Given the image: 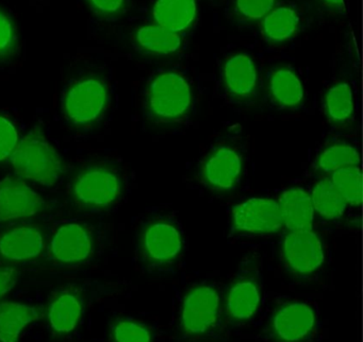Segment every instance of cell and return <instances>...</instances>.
I'll use <instances>...</instances> for the list:
<instances>
[{"mask_svg": "<svg viewBox=\"0 0 363 342\" xmlns=\"http://www.w3.org/2000/svg\"><path fill=\"white\" fill-rule=\"evenodd\" d=\"M92 12L105 19L116 18L126 11L127 0H86Z\"/></svg>", "mask_w": 363, "mask_h": 342, "instance_id": "cell-31", "label": "cell"}, {"mask_svg": "<svg viewBox=\"0 0 363 342\" xmlns=\"http://www.w3.org/2000/svg\"><path fill=\"white\" fill-rule=\"evenodd\" d=\"M298 23V16L294 11L280 6L271 11L263 19V36L267 42H286L296 33Z\"/></svg>", "mask_w": 363, "mask_h": 342, "instance_id": "cell-23", "label": "cell"}, {"mask_svg": "<svg viewBox=\"0 0 363 342\" xmlns=\"http://www.w3.org/2000/svg\"><path fill=\"white\" fill-rule=\"evenodd\" d=\"M233 227L248 234H274L284 227L279 205L275 200L252 198L233 207Z\"/></svg>", "mask_w": 363, "mask_h": 342, "instance_id": "cell-7", "label": "cell"}, {"mask_svg": "<svg viewBox=\"0 0 363 342\" xmlns=\"http://www.w3.org/2000/svg\"><path fill=\"white\" fill-rule=\"evenodd\" d=\"M20 40L12 17L0 8V64L9 63L18 52Z\"/></svg>", "mask_w": 363, "mask_h": 342, "instance_id": "cell-27", "label": "cell"}, {"mask_svg": "<svg viewBox=\"0 0 363 342\" xmlns=\"http://www.w3.org/2000/svg\"><path fill=\"white\" fill-rule=\"evenodd\" d=\"M92 252V234L86 225L78 222L61 225L48 248L50 258L65 265L84 263Z\"/></svg>", "mask_w": 363, "mask_h": 342, "instance_id": "cell-10", "label": "cell"}, {"mask_svg": "<svg viewBox=\"0 0 363 342\" xmlns=\"http://www.w3.org/2000/svg\"><path fill=\"white\" fill-rule=\"evenodd\" d=\"M324 2L339 12L345 11V4H344L343 0H324Z\"/></svg>", "mask_w": 363, "mask_h": 342, "instance_id": "cell-33", "label": "cell"}, {"mask_svg": "<svg viewBox=\"0 0 363 342\" xmlns=\"http://www.w3.org/2000/svg\"><path fill=\"white\" fill-rule=\"evenodd\" d=\"M135 42L144 52L158 57L175 55L182 45L178 33L158 25L139 28L135 34Z\"/></svg>", "mask_w": 363, "mask_h": 342, "instance_id": "cell-18", "label": "cell"}, {"mask_svg": "<svg viewBox=\"0 0 363 342\" xmlns=\"http://www.w3.org/2000/svg\"><path fill=\"white\" fill-rule=\"evenodd\" d=\"M196 15L195 0H157L152 8L156 25L176 33L190 28Z\"/></svg>", "mask_w": 363, "mask_h": 342, "instance_id": "cell-16", "label": "cell"}, {"mask_svg": "<svg viewBox=\"0 0 363 342\" xmlns=\"http://www.w3.org/2000/svg\"><path fill=\"white\" fill-rule=\"evenodd\" d=\"M37 308L18 302L0 304V342H16L27 325L38 320Z\"/></svg>", "mask_w": 363, "mask_h": 342, "instance_id": "cell-17", "label": "cell"}, {"mask_svg": "<svg viewBox=\"0 0 363 342\" xmlns=\"http://www.w3.org/2000/svg\"><path fill=\"white\" fill-rule=\"evenodd\" d=\"M45 248V238L35 225H18L0 235V258L26 261L37 258Z\"/></svg>", "mask_w": 363, "mask_h": 342, "instance_id": "cell-12", "label": "cell"}, {"mask_svg": "<svg viewBox=\"0 0 363 342\" xmlns=\"http://www.w3.org/2000/svg\"><path fill=\"white\" fill-rule=\"evenodd\" d=\"M18 280V271L14 268H0V299L7 295Z\"/></svg>", "mask_w": 363, "mask_h": 342, "instance_id": "cell-32", "label": "cell"}, {"mask_svg": "<svg viewBox=\"0 0 363 342\" xmlns=\"http://www.w3.org/2000/svg\"><path fill=\"white\" fill-rule=\"evenodd\" d=\"M360 156L354 147L347 144H333L318 155L316 167L324 173L331 174L341 168L359 166Z\"/></svg>", "mask_w": 363, "mask_h": 342, "instance_id": "cell-25", "label": "cell"}, {"mask_svg": "<svg viewBox=\"0 0 363 342\" xmlns=\"http://www.w3.org/2000/svg\"><path fill=\"white\" fill-rule=\"evenodd\" d=\"M82 306L79 299L71 292L59 295L48 308V322L59 334L73 331L82 316Z\"/></svg>", "mask_w": 363, "mask_h": 342, "instance_id": "cell-21", "label": "cell"}, {"mask_svg": "<svg viewBox=\"0 0 363 342\" xmlns=\"http://www.w3.org/2000/svg\"><path fill=\"white\" fill-rule=\"evenodd\" d=\"M122 193V178L106 164L86 166L74 178L72 197L84 208H106L116 203Z\"/></svg>", "mask_w": 363, "mask_h": 342, "instance_id": "cell-3", "label": "cell"}, {"mask_svg": "<svg viewBox=\"0 0 363 342\" xmlns=\"http://www.w3.org/2000/svg\"><path fill=\"white\" fill-rule=\"evenodd\" d=\"M46 207L45 200L24 181L14 176L0 181V223L33 218Z\"/></svg>", "mask_w": 363, "mask_h": 342, "instance_id": "cell-6", "label": "cell"}, {"mask_svg": "<svg viewBox=\"0 0 363 342\" xmlns=\"http://www.w3.org/2000/svg\"><path fill=\"white\" fill-rule=\"evenodd\" d=\"M108 104L107 85L101 79L88 76L72 83L62 101L65 118L75 125H88L103 115Z\"/></svg>", "mask_w": 363, "mask_h": 342, "instance_id": "cell-4", "label": "cell"}, {"mask_svg": "<svg viewBox=\"0 0 363 342\" xmlns=\"http://www.w3.org/2000/svg\"><path fill=\"white\" fill-rule=\"evenodd\" d=\"M275 4V0H237V12L246 21L264 18Z\"/></svg>", "mask_w": 363, "mask_h": 342, "instance_id": "cell-29", "label": "cell"}, {"mask_svg": "<svg viewBox=\"0 0 363 342\" xmlns=\"http://www.w3.org/2000/svg\"><path fill=\"white\" fill-rule=\"evenodd\" d=\"M315 325V314L307 304L296 302L278 310L273 319L275 335L284 342L305 339Z\"/></svg>", "mask_w": 363, "mask_h": 342, "instance_id": "cell-14", "label": "cell"}, {"mask_svg": "<svg viewBox=\"0 0 363 342\" xmlns=\"http://www.w3.org/2000/svg\"><path fill=\"white\" fill-rule=\"evenodd\" d=\"M269 93L278 106L295 108L303 102L305 91L298 76L286 67L276 68L269 82Z\"/></svg>", "mask_w": 363, "mask_h": 342, "instance_id": "cell-19", "label": "cell"}, {"mask_svg": "<svg viewBox=\"0 0 363 342\" xmlns=\"http://www.w3.org/2000/svg\"><path fill=\"white\" fill-rule=\"evenodd\" d=\"M10 159L16 173L42 186H54L65 171L62 159L39 127L21 140Z\"/></svg>", "mask_w": 363, "mask_h": 342, "instance_id": "cell-1", "label": "cell"}, {"mask_svg": "<svg viewBox=\"0 0 363 342\" xmlns=\"http://www.w3.org/2000/svg\"><path fill=\"white\" fill-rule=\"evenodd\" d=\"M324 102L327 117L335 125H343L354 114V98L347 82L333 85L327 91Z\"/></svg>", "mask_w": 363, "mask_h": 342, "instance_id": "cell-24", "label": "cell"}, {"mask_svg": "<svg viewBox=\"0 0 363 342\" xmlns=\"http://www.w3.org/2000/svg\"><path fill=\"white\" fill-rule=\"evenodd\" d=\"M282 255L286 266L297 274H310L324 263L320 237L311 229H295L284 236Z\"/></svg>", "mask_w": 363, "mask_h": 342, "instance_id": "cell-8", "label": "cell"}, {"mask_svg": "<svg viewBox=\"0 0 363 342\" xmlns=\"http://www.w3.org/2000/svg\"><path fill=\"white\" fill-rule=\"evenodd\" d=\"M310 197L314 212L327 220L341 218L345 212L347 203L329 178H323L316 183Z\"/></svg>", "mask_w": 363, "mask_h": 342, "instance_id": "cell-22", "label": "cell"}, {"mask_svg": "<svg viewBox=\"0 0 363 342\" xmlns=\"http://www.w3.org/2000/svg\"><path fill=\"white\" fill-rule=\"evenodd\" d=\"M192 103V91L188 80L174 70L157 74L146 93V113L154 122L160 125L175 123L186 118Z\"/></svg>", "mask_w": 363, "mask_h": 342, "instance_id": "cell-2", "label": "cell"}, {"mask_svg": "<svg viewBox=\"0 0 363 342\" xmlns=\"http://www.w3.org/2000/svg\"><path fill=\"white\" fill-rule=\"evenodd\" d=\"M141 250L150 263L165 265L175 261L182 250L179 229L167 220H156L144 227Z\"/></svg>", "mask_w": 363, "mask_h": 342, "instance_id": "cell-11", "label": "cell"}, {"mask_svg": "<svg viewBox=\"0 0 363 342\" xmlns=\"http://www.w3.org/2000/svg\"><path fill=\"white\" fill-rule=\"evenodd\" d=\"M18 144V134L16 127L5 117L0 116V163L12 156Z\"/></svg>", "mask_w": 363, "mask_h": 342, "instance_id": "cell-30", "label": "cell"}, {"mask_svg": "<svg viewBox=\"0 0 363 342\" xmlns=\"http://www.w3.org/2000/svg\"><path fill=\"white\" fill-rule=\"evenodd\" d=\"M260 299V290L254 280H239L229 290L227 312L235 320H247L256 314Z\"/></svg>", "mask_w": 363, "mask_h": 342, "instance_id": "cell-20", "label": "cell"}, {"mask_svg": "<svg viewBox=\"0 0 363 342\" xmlns=\"http://www.w3.org/2000/svg\"><path fill=\"white\" fill-rule=\"evenodd\" d=\"M222 74L225 89L233 99L245 102L255 97L258 72L252 57L244 53L231 55L225 61Z\"/></svg>", "mask_w": 363, "mask_h": 342, "instance_id": "cell-13", "label": "cell"}, {"mask_svg": "<svg viewBox=\"0 0 363 342\" xmlns=\"http://www.w3.org/2000/svg\"><path fill=\"white\" fill-rule=\"evenodd\" d=\"M220 312V295L210 286L192 289L184 299L182 325L189 335H201L216 325Z\"/></svg>", "mask_w": 363, "mask_h": 342, "instance_id": "cell-9", "label": "cell"}, {"mask_svg": "<svg viewBox=\"0 0 363 342\" xmlns=\"http://www.w3.org/2000/svg\"><path fill=\"white\" fill-rule=\"evenodd\" d=\"M116 342H150V331L139 323L121 321L114 326Z\"/></svg>", "mask_w": 363, "mask_h": 342, "instance_id": "cell-28", "label": "cell"}, {"mask_svg": "<svg viewBox=\"0 0 363 342\" xmlns=\"http://www.w3.org/2000/svg\"><path fill=\"white\" fill-rule=\"evenodd\" d=\"M280 215L282 223L290 231L311 229L314 210L311 197L301 188L286 189L280 195Z\"/></svg>", "mask_w": 363, "mask_h": 342, "instance_id": "cell-15", "label": "cell"}, {"mask_svg": "<svg viewBox=\"0 0 363 342\" xmlns=\"http://www.w3.org/2000/svg\"><path fill=\"white\" fill-rule=\"evenodd\" d=\"M243 172V156L233 144H222L212 149L201 163V182L218 193L233 190Z\"/></svg>", "mask_w": 363, "mask_h": 342, "instance_id": "cell-5", "label": "cell"}, {"mask_svg": "<svg viewBox=\"0 0 363 342\" xmlns=\"http://www.w3.org/2000/svg\"><path fill=\"white\" fill-rule=\"evenodd\" d=\"M331 182L346 203L361 205L362 202V174L359 166L341 168L331 173Z\"/></svg>", "mask_w": 363, "mask_h": 342, "instance_id": "cell-26", "label": "cell"}]
</instances>
